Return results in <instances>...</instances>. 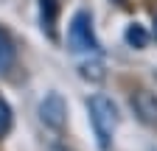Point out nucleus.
Segmentation results:
<instances>
[{"instance_id":"obj_3","label":"nucleus","mask_w":157,"mask_h":151,"mask_svg":"<svg viewBox=\"0 0 157 151\" xmlns=\"http://www.w3.org/2000/svg\"><path fill=\"white\" fill-rule=\"evenodd\" d=\"M39 120H42L48 129L53 131H62L65 123H67V106H65V98L59 92H48V95L39 101Z\"/></svg>"},{"instance_id":"obj_2","label":"nucleus","mask_w":157,"mask_h":151,"mask_svg":"<svg viewBox=\"0 0 157 151\" xmlns=\"http://www.w3.org/2000/svg\"><path fill=\"white\" fill-rule=\"evenodd\" d=\"M67 45L76 56H84V59H98L101 56V42L95 36L90 11H76L73 14V20L67 25Z\"/></svg>"},{"instance_id":"obj_5","label":"nucleus","mask_w":157,"mask_h":151,"mask_svg":"<svg viewBox=\"0 0 157 151\" xmlns=\"http://www.w3.org/2000/svg\"><path fill=\"white\" fill-rule=\"evenodd\" d=\"M39 17H42V28L56 36V20H59V3L56 0H39Z\"/></svg>"},{"instance_id":"obj_4","label":"nucleus","mask_w":157,"mask_h":151,"mask_svg":"<svg viewBox=\"0 0 157 151\" xmlns=\"http://www.w3.org/2000/svg\"><path fill=\"white\" fill-rule=\"evenodd\" d=\"M129 104L135 109V115L140 118L146 126H154L157 129V95H154L151 90H137V92H132Z\"/></svg>"},{"instance_id":"obj_1","label":"nucleus","mask_w":157,"mask_h":151,"mask_svg":"<svg viewBox=\"0 0 157 151\" xmlns=\"http://www.w3.org/2000/svg\"><path fill=\"white\" fill-rule=\"evenodd\" d=\"M87 112H90V126H93V134H95L98 145L109 148L112 137H115V129H118V109H115L112 98L104 95V92H95L87 101Z\"/></svg>"},{"instance_id":"obj_6","label":"nucleus","mask_w":157,"mask_h":151,"mask_svg":"<svg viewBox=\"0 0 157 151\" xmlns=\"http://www.w3.org/2000/svg\"><path fill=\"white\" fill-rule=\"evenodd\" d=\"M14 59H17V48L11 42V36L0 28V73H9L14 67Z\"/></svg>"},{"instance_id":"obj_8","label":"nucleus","mask_w":157,"mask_h":151,"mask_svg":"<svg viewBox=\"0 0 157 151\" xmlns=\"http://www.w3.org/2000/svg\"><path fill=\"white\" fill-rule=\"evenodd\" d=\"M9 129H11V106H9V101L3 95H0V137H3Z\"/></svg>"},{"instance_id":"obj_7","label":"nucleus","mask_w":157,"mask_h":151,"mask_svg":"<svg viewBox=\"0 0 157 151\" xmlns=\"http://www.w3.org/2000/svg\"><path fill=\"white\" fill-rule=\"evenodd\" d=\"M124 39H126L132 48H146V42H149V34H146V28H143L140 23H132V25L126 28V34H124Z\"/></svg>"}]
</instances>
